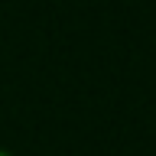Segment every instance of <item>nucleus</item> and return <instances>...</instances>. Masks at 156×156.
Segmentation results:
<instances>
[{"mask_svg":"<svg viewBox=\"0 0 156 156\" xmlns=\"http://www.w3.org/2000/svg\"><path fill=\"white\" fill-rule=\"evenodd\" d=\"M0 156H10V153H3V150H0Z\"/></svg>","mask_w":156,"mask_h":156,"instance_id":"obj_1","label":"nucleus"}]
</instances>
